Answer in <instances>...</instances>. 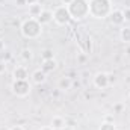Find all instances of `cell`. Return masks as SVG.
<instances>
[{
  "mask_svg": "<svg viewBox=\"0 0 130 130\" xmlns=\"http://www.w3.org/2000/svg\"><path fill=\"white\" fill-rule=\"evenodd\" d=\"M89 2V17L104 20L109 18L112 9V2L110 0H88Z\"/></svg>",
  "mask_w": 130,
  "mask_h": 130,
  "instance_id": "obj_1",
  "label": "cell"
},
{
  "mask_svg": "<svg viewBox=\"0 0 130 130\" xmlns=\"http://www.w3.org/2000/svg\"><path fill=\"white\" fill-rule=\"evenodd\" d=\"M20 32L26 39H36V38H39L42 35V24L36 18L29 17L27 20H24L21 23Z\"/></svg>",
  "mask_w": 130,
  "mask_h": 130,
  "instance_id": "obj_2",
  "label": "cell"
},
{
  "mask_svg": "<svg viewBox=\"0 0 130 130\" xmlns=\"http://www.w3.org/2000/svg\"><path fill=\"white\" fill-rule=\"evenodd\" d=\"M71 20L80 21L86 17H89V2L88 0H73L68 6Z\"/></svg>",
  "mask_w": 130,
  "mask_h": 130,
  "instance_id": "obj_3",
  "label": "cell"
},
{
  "mask_svg": "<svg viewBox=\"0 0 130 130\" xmlns=\"http://www.w3.org/2000/svg\"><path fill=\"white\" fill-rule=\"evenodd\" d=\"M30 89H32V86H30L29 80H14L11 85V91L17 97H27L30 94Z\"/></svg>",
  "mask_w": 130,
  "mask_h": 130,
  "instance_id": "obj_4",
  "label": "cell"
},
{
  "mask_svg": "<svg viewBox=\"0 0 130 130\" xmlns=\"http://www.w3.org/2000/svg\"><path fill=\"white\" fill-rule=\"evenodd\" d=\"M53 20H55V23L59 24V26H67V24L71 21V15H70L68 8L64 6V5L55 8V11H53Z\"/></svg>",
  "mask_w": 130,
  "mask_h": 130,
  "instance_id": "obj_5",
  "label": "cell"
},
{
  "mask_svg": "<svg viewBox=\"0 0 130 130\" xmlns=\"http://www.w3.org/2000/svg\"><path fill=\"white\" fill-rule=\"evenodd\" d=\"M110 83H109V74L107 73H97L94 76V86L98 89H104L107 88Z\"/></svg>",
  "mask_w": 130,
  "mask_h": 130,
  "instance_id": "obj_6",
  "label": "cell"
},
{
  "mask_svg": "<svg viewBox=\"0 0 130 130\" xmlns=\"http://www.w3.org/2000/svg\"><path fill=\"white\" fill-rule=\"evenodd\" d=\"M109 20L113 26H123L126 23V18H124V12L123 9H113L109 15Z\"/></svg>",
  "mask_w": 130,
  "mask_h": 130,
  "instance_id": "obj_7",
  "label": "cell"
},
{
  "mask_svg": "<svg viewBox=\"0 0 130 130\" xmlns=\"http://www.w3.org/2000/svg\"><path fill=\"white\" fill-rule=\"evenodd\" d=\"M12 77H14V80H27L29 73H27L26 67L18 65V67L14 68V71H12Z\"/></svg>",
  "mask_w": 130,
  "mask_h": 130,
  "instance_id": "obj_8",
  "label": "cell"
},
{
  "mask_svg": "<svg viewBox=\"0 0 130 130\" xmlns=\"http://www.w3.org/2000/svg\"><path fill=\"white\" fill-rule=\"evenodd\" d=\"M45 79H47V74H45L41 68L35 70L32 73V80H33V83H36V85H42V83L45 82Z\"/></svg>",
  "mask_w": 130,
  "mask_h": 130,
  "instance_id": "obj_9",
  "label": "cell"
},
{
  "mask_svg": "<svg viewBox=\"0 0 130 130\" xmlns=\"http://www.w3.org/2000/svg\"><path fill=\"white\" fill-rule=\"evenodd\" d=\"M58 68V62L56 59H48V61H42V65H41V70L47 74V73H53L55 70Z\"/></svg>",
  "mask_w": 130,
  "mask_h": 130,
  "instance_id": "obj_10",
  "label": "cell"
},
{
  "mask_svg": "<svg viewBox=\"0 0 130 130\" xmlns=\"http://www.w3.org/2000/svg\"><path fill=\"white\" fill-rule=\"evenodd\" d=\"M36 20H38L42 26H44V24H48V23L53 20V12H52V11H45V9H44V11L36 17Z\"/></svg>",
  "mask_w": 130,
  "mask_h": 130,
  "instance_id": "obj_11",
  "label": "cell"
},
{
  "mask_svg": "<svg viewBox=\"0 0 130 130\" xmlns=\"http://www.w3.org/2000/svg\"><path fill=\"white\" fill-rule=\"evenodd\" d=\"M50 126H52L55 130H62L65 126H67V124H65V120L61 117V115H55V117L52 118V123H50Z\"/></svg>",
  "mask_w": 130,
  "mask_h": 130,
  "instance_id": "obj_12",
  "label": "cell"
},
{
  "mask_svg": "<svg viewBox=\"0 0 130 130\" xmlns=\"http://www.w3.org/2000/svg\"><path fill=\"white\" fill-rule=\"evenodd\" d=\"M58 86H59V89H62V91H68V89H71V86H73V80H71L70 77L64 76V77L59 79Z\"/></svg>",
  "mask_w": 130,
  "mask_h": 130,
  "instance_id": "obj_13",
  "label": "cell"
},
{
  "mask_svg": "<svg viewBox=\"0 0 130 130\" xmlns=\"http://www.w3.org/2000/svg\"><path fill=\"white\" fill-rule=\"evenodd\" d=\"M42 11H44V9H42V6H41L39 3H35V5H30V6H29V14H30V17H33V18H36Z\"/></svg>",
  "mask_w": 130,
  "mask_h": 130,
  "instance_id": "obj_14",
  "label": "cell"
},
{
  "mask_svg": "<svg viewBox=\"0 0 130 130\" xmlns=\"http://www.w3.org/2000/svg\"><path fill=\"white\" fill-rule=\"evenodd\" d=\"M120 38L124 44H130V27H123L120 32Z\"/></svg>",
  "mask_w": 130,
  "mask_h": 130,
  "instance_id": "obj_15",
  "label": "cell"
},
{
  "mask_svg": "<svg viewBox=\"0 0 130 130\" xmlns=\"http://www.w3.org/2000/svg\"><path fill=\"white\" fill-rule=\"evenodd\" d=\"M33 58V53L30 48H23L21 50V59L23 61H26V62H29V61H32Z\"/></svg>",
  "mask_w": 130,
  "mask_h": 130,
  "instance_id": "obj_16",
  "label": "cell"
},
{
  "mask_svg": "<svg viewBox=\"0 0 130 130\" xmlns=\"http://www.w3.org/2000/svg\"><path fill=\"white\" fill-rule=\"evenodd\" d=\"M98 130H118L117 129V126H115V123H109V121H103L101 124H100V127Z\"/></svg>",
  "mask_w": 130,
  "mask_h": 130,
  "instance_id": "obj_17",
  "label": "cell"
},
{
  "mask_svg": "<svg viewBox=\"0 0 130 130\" xmlns=\"http://www.w3.org/2000/svg\"><path fill=\"white\" fill-rule=\"evenodd\" d=\"M41 58H42V61H48V59H55V53H53V50H50V48H45L42 53H41Z\"/></svg>",
  "mask_w": 130,
  "mask_h": 130,
  "instance_id": "obj_18",
  "label": "cell"
},
{
  "mask_svg": "<svg viewBox=\"0 0 130 130\" xmlns=\"http://www.w3.org/2000/svg\"><path fill=\"white\" fill-rule=\"evenodd\" d=\"M6 68H8V65H6V62H5V61H0V76L6 73Z\"/></svg>",
  "mask_w": 130,
  "mask_h": 130,
  "instance_id": "obj_19",
  "label": "cell"
},
{
  "mask_svg": "<svg viewBox=\"0 0 130 130\" xmlns=\"http://www.w3.org/2000/svg\"><path fill=\"white\" fill-rule=\"evenodd\" d=\"M77 61H79L80 64H83V62H86V55H85V53H80V55L77 56Z\"/></svg>",
  "mask_w": 130,
  "mask_h": 130,
  "instance_id": "obj_20",
  "label": "cell"
},
{
  "mask_svg": "<svg viewBox=\"0 0 130 130\" xmlns=\"http://www.w3.org/2000/svg\"><path fill=\"white\" fill-rule=\"evenodd\" d=\"M123 12H124V18H126V21H130V8L124 9Z\"/></svg>",
  "mask_w": 130,
  "mask_h": 130,
  "instance_id": "obj_21",
  "label": "cell"
},
{
  "mask_svg": "<svg viewBox=\"0 0 130 130\" xmlns=\"http://www.w3.org/2000/svg\"><path fill=\"white\" fill-rule=\"evenodd\" d=\"M15 5L21 8V6H26V5H27V2H26V0H15Z\"/></svg>",
  "mask_w": 130,
  "mask_h": 130,
  "instance_id": "obj_22",
  "label": "cell"
},
{
  "mask_svg": "<svg viewBox=\"0 0 130 130\" xmlns=\"http://www.w3.org/2000/svg\"><path fill=\"white\" fill-rule=\"evenodd\" d=\"M113 110H115V112H118V113H120V112H121V110H123V104H115V107H113Z\"/></svg>",
  "mask_w": 130,
  "mask_h": 130,
  "instance_id": "obj_23",
  "label": "cell"
},
{
  "mask_svg": "<svg viewBox=\"0 0 130 130\" xmlns=\"http://www.w3.org/2000/svg\"><path fill=\"white\" fill-rule=\"evenodd\" d=\"M9 130H26V129H24L23 126H18V124H17V126H12Z\"/></svg>",
  "mask_w": 130,
  "mask_h": 130,
  "instance_id": "obj_24",
  "label": "cell"
},
{
  "mask_svg": "<svg viewBox=\"0 0 130 130\" xmlns=\"http://www.w3.org/2000/svg\"><path fill=\"white\" fill-rule=\"evenodd\" d=\"M104 121H109V123H113V117H110V115H106V117H104Z\"/></svg>",
  "mask_w": 130,
  "mask_h": 130,
  "instance_id": "obj_25",
  "label": "cell"
},
{
  "mask_svg": "<svg viewBox=\"0 0 130 130\" xmlns=\"http://www.w3.org/2000/svg\"><path fill=\"white\" fill-rule=\"evenodd\" d=\"M39 130H55V129H53L52 126H42V127H41Z\"/></svg>",
  "mask_w": 130,
  "mask_h": 130,
  "instance_id": "obj_26",
  "label": "cell"
},
{
  "mask_svg": "<svg viewBox=\"0 0 130 130\" xmlns=\"http://www.w3.org/2000/svg\"><path fill=\"white\" fill-rule=\"evenodd\" d=\"M3 50H5V41L0 39V52H3Z\"/></svg>",
  "mask_w": 130,
  "mask_h": 130,
  "instance_id": "obj_27",
  "label": "cell"
},
{
  "mask_svg": "<svg viewBox=\"0 0 130 130\" xmlns=\"http://www.w3.org/2000/svg\"><path fill=\"white\" fill-rule=\"evenodd\" d=\"M61 2H62V5H64V6H68V5H70L73 0H61Z\"/></svg>",
  "mask_w": 130,
  "mask_h": 130,
  "instance_id": "obj_28",
  "label": "cell"
},
{
  "mask_svg": "<svg viewBox=\"0 0 130 130\" xmlns=\"http://www.w3.org/2000/svg\"><path fill=\"white\" fill-rule=\"evenodd\" d=\"M27 2V5L30 6V5H35V3H38V0H26Z\"/></svg>",
  "mask_w": 130,
  "mask_h": 130,
  "instance_id": "obj_29",
  "label": "cell"
},
{
  "mask_svg": "<svg viewBox=\"0 0 130 130\" xmlns=\"http://www.w3.org/2000/svg\"><path fill=\"white\" fill-rule=\"evenodd\" d=\"M62 130H73V129H71V127H68V126H65V127H64Z\"/></svg>",
  "mask_w": 130,
  "mask_h": 130,
  "instance_id": "obj_30",
  "label": "cell"
},
{
  "mask_svg": "<svg viewBox=\"0 0 130 130\" xmlns=\"http://www.w3.org/2000/svg\"><path fill=\"white\" fill-rule=\"evenodd\" d=\"M126 53H127V55L130 56V47H127V50H126Z\"/></svg>",
  "mask_w": 130,
  "mask_h": 130,
  "instance_id": "obj_31",
  "label": "cell"
},
{
  "mask_svg": "<svg viewBox=\"0 0 130 130\" xmlns=\"http://www.w3.org/2000/svg\"><path fill=\"white\" fill-rule=\"evenodd\" d=\"M129 100H130V92H129Z\"/></svg>",
  "mask_w": 130,
  "mask_h": 130,
  "instance_id": "obj_32",
  "label": "cell"
}]
</instances>
